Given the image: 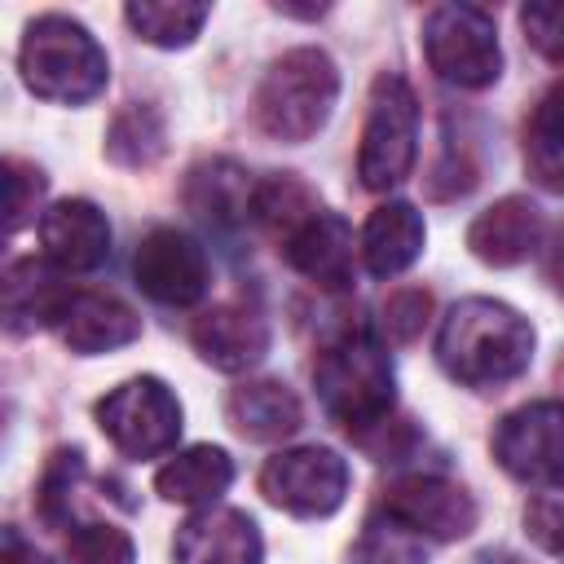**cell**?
I'll return each mask as SVG.
<instances>
[{"mask_svg": "<svg viewBox=\"0 0 564 564\" xmlns=\"http://www.w3.org/2000/svg\"><path fill=\"white\" fill-rule=\"evenodd\" d=\"M40 242L62 273H93L110 256V220L88 198H62L40 216Z\"/></svg>", "mask_w": 564, "mask_h": 564, "instance_id": "cell-13", "label": "cell"}, {"mask_svg": "<svg viewBox=\"0 0 564 564\" xmlns=\"http://www.w3.org/2000/svg\"><path fill=\"white\" fill-rule=\"evenodd\" d=\"M225 410H229V423L247 441H286L304 423V405L282 379H247V383H238L229 392Z\"/></svg>", "mask_w": 564, "mask_h": 564, "instance_id": "cell-20", "label": "cell"}, {"mask_svg": "<svg viewBox=\"0 0 564 564\" xmlns=\"http://www.w3.org/2000/svg\"><path fill=\"white\" fill-rule=\"evenodd\" d=\"M524 128H529V132H542V137H551V141L564 145V79H555V84L546 88V97H542L538 110L524 119Z\"/></svg>", "mask_w": 564, "mask_h": 564, "instance_id": "cell-33", "label": "cell"}, {"mask_svg": "<svg viewBox=\"0 0 564 564\" xmlns=\"http://www.w3.org/2000/svg\"><path fill=\"white\" fill-rule=\"evenodd\" d=\"M260 494L304 520L339 511L348 494V463L326 445H295L278 449L260 471Z\"/></svg>", "mask_w": 564, "mask_h": 564, "instance_id": "cell-8", "label": "cell"}, {"mask_svg": "<svg viewBox=\"0 0 564 564\" xmlns=\"http://www.w3.org/2000/svg\"><path fill=\"white\" fill-rule=\"evenodd\" d=\"M423 238H427V229H423L419 207L405 203V198H392V203H379V207L366 216V225H361V247H357V251H361L366 273H375V278H397V273H405V269L419 260Z\"/></svg>", "mask_w": 564, "mask_h": 564, "instance_id": "cell-18", "label": "cell"}, {"mask_svg": "<svg viewBox=\"0 0 564 564\" xmlns=\"http://www.w3.org/2000/svg\"><path fill=\"white\" fill-rule=\"evenodd\" d=\"M123 18L137 31V40H145V44H154V48H185L203 31L212 9L207 4H181V0L176 4L172 0H137V4L123 9Z\"/></svg>", "mask_w": 564, "mask_h": 564, "instance_id": "cell-23", "label": "cell"}, {"mask_svg": "<svg viewBox=\"0 0 564 564\" xmlns=\"http://www.w3.org/2000/svg\"><path fill=\"white\" fill-rule=\"evenodd\" d=\"M176 564H260L264 542L247 511L234 507H198L172 542Z\"/></svg>", "mask_w": 564, "mask_h": 564, "instance_id": "cell-12", "label": "cell"}, {"mask_svg": "<svg viewBox=\"0 0 564 564\" xmlns=\"http://www.w3.org/2000/svg\"><path fill=\"white\" fill-rule=\"evenodd\" d=\"M427 313H432V295H427L423 286H397V291L383 300V308H379V326H383L388 339L410 344V339L423 330Z\"/></svg>", "mask_w": 564, "mask_h": 564, "instance_id": "cell-30", "label": "cell"}, {"mask_svg": "<svg viewBox=\"0 0 564 564\" xmlns=\"http://www.w3.org/2000/svg\"><path fill=\"white\" fill-rule=\"evenodd\" d=\"M419 154V97L401 75H379L361 128L357 176L366 189H397Z\"/></svg>", "mask_w": 564, "mask_h": 564, "instance_id": "cell-5", "label": "cell"}, {"mask_svg": "<svg viewBox=\"0 0 564 564\" xmlns=\"http://www.w3.org/2000/svg\"><path fill=\"white\" fill-rule=\"evenodd\" d=\"M423 53L454 88H489L502 75L498 26L476 4H436L423 22Z\"/></svg>", "mask_w": 564, "mask_h": 564, "instance_id": "cell-6", "label": "cell"}, {"mask_svg": "<svg viewBox=\"0 0 564 564\" xmlns=\"http://www.w3.org/2000/svg\"><path fill=\"white\" fill-rule=\"evenodd\" d=\"M185 203L189 212H198L207 225H220V229H234V225H247L256 216V181L251 172H242L238 163L229 159H212V163H198L185 181Z\"/></svg>", "mask_w": 564, "mask_h": 564, "instance_id": "cell-21", "label": "cell"}, {"mask_svg": "<svg viewBox=\"0 0 564 564\" xmlns=\"http://www.w3.org/2000/svg\"><path fill=\"white\" fill-rule=\"evenodd\" d=\"M313 388H317L326 414L357 441L392 419V401H397L392 357L366 330H348L322 348V357L313 366Z\"/></svg>", "mask_w": 564, "mask_h": 564, "instance_id": "cell-2", "label": "cell"}, {"mask_svg": "<svg viewBox=\"0 0 564 564\" xmlns=\"http://www.w3.org/2000/svg\"><path fill=\"white\" fill-rule=\"evenodd\" d=\"M0 564H48V555L35 542H26L18 529H4V555H0Z\"/></svg>", "mask_w": 564, "mask_h": 564, "instance_id": "cell-34", "label": "cell"}, {"mask_svg": "<svg viewBox=\"0 0 564 564\" xmlns=\"http://www.w3.org/2000/svg\"><path fill=\"white\" fill-rule=\"evenodd\" d=\"M62 564H137V546L115 524H75L66 533Z\"/></svg>", "mask_w": 564, "mask_h": 564, "instance_id": "cell-27", "label": "cell"}, {"mask_svg": "<svg viewBox=\"0 0 564 564\" xmlns=\"http://www.w3.org/2000/svg\"><path fill=\"white\" fill-rule=\"evenodd\" d=\"M282 256L322 291L352 286V225L339 212H313L295 234L282 238Z\"/></svg>", "mask_w": 564, "mask_h": 564, "instance_id": "cell-15", "label": "cell"}, {"mask_svg": "<svg viewBox=\"0 0 564 564\" xmlns=\"http://www.w3.org/2000/svg\"><path fill=\"white\" fill-rule=\"evenodd\" d=\"M75 291L62 282V269L53 260H13L4 269V322L13 335L35 326H62Z\"/></svg>", "mask_w": 564, "mask_h": 564, "instance_id": "cell-17", "label": "cell"}, {"mask_svg": "<svg viewBox=\"0 0 564 564\" xmlns=\"http://www.w3.org/2000/svg\"><path fill=\"white\" fill-rule=\"evenodd\" d=\"M234 485V458L220 445H189L167 458L154 476V489L181 507H216V498Z\"/></svg>", "mask_w": 564, "mask_h": 564, "instance_id": "cell-22", "label": "cell"}, {"mask_svg": "<svg viewBox=\"0 0 564 564\" xmlns=\"http://www.w3.org/2000/svg\"><path fill=\"white\" fill-rule=\"evenodd\" d=\"M524 533L551 551V555H564V480L555 485H542L529 507H524Z\"/></svg>", "mask_w": 564, "mask_h": 564, "instance_id": "cell-29", "label": "cell"}, {"mask_svg": "<svg viewBox=\"0 0 564 564\" xmlns=\"http://www.w3.org/2000/svg\"><path fill=\"white\" fill-rule=\"evenodd\" d=\"M467 247L476 260L494 269H511L542 247V212L520 194L498 198L467 225Z\"/></svg>", "mask_w": 564, "mask_h": 564, "instance_id": "cell-16", "label": "cell"}, {"mask_svg": "<svg viewBox=\"0 0 564 564\" xmlns=\"http://www.w3.org/2000/svg\"><path fill=\"white\" fill-rule=\"evenodd\" d=\"M379 511L432 542H454L476 529V498L463 485L445 476H423V471L392 480Z\"/></svg>", "mask_w": 564, "mask_h": 564, "instance_id": "cell-11", "label": "cell"}, {"mask_svg": "<svg viewBox=\"0 0 564 564\" xmlns=\"http://www.w3.org/2000/svg\"><path fill=\"white\" fill-rule=\"evenodd\" d=\"M339 101V70L330 62V53L304 44L282 53L260 88H256V123L273 137V141H308L322 132V123L330 119Z\"/></svg>", "mask_w": 564, "mask_h": 564, "instance_id": "cell-4", "label": "cell"}, {"mask_svg": "<svg viewBox=\"0 0 564 564\" xmlns=\"http://www.w3.org/2000/svg\"><path fill=\"white\" fill-rule=\"evenodd\" d=\"M352 564H427V546L414 529L375 511L352 542Z\"/></svg>", "mask_w": 564, "mask_h": 564, "instance_id": "cell-25", "label": "cell"}, {"mask_svg": "<svg viewBox=\"0 0 564 564\" xmlns=\"http://www.w3.org/2000/svg\"><path fill=\"white\" fill-rule=\"evenodd\" d=\"M62 339L70 352L79 357H97V352H115L123 344H132L141 335V317L115 300V295H101V291H75L66 317H62Z\"/></svg>", "mask_w": 564, "mask_h": 564, "instance_id": "cell-19", "label": "cell"}, {"mask_svg": "<svg viewBox=\"0 0 564 564\" xmlns=\"http://www.w3.org/2000/svg\"><path fill=\"white\" fill-rule=\"evenodd\" d=\"M84 476V454L79 449H57L40 476V516L48 524H66L70 520V494Z\"/></svg>", "mask_w": 564, "mask_h": 564, "instance_id": "cell-28", "label": "cell"}, {"mask_svg": "<svg viewBox=\"0 0 564 564\" xmlns=\"http://www.w3.org/2000/svg\"><path fill=\"white\" fill-rule=\"evenodd\" d=\"M132 278L154 304L189 308V304H198L207 295L212 264H207V251H203V242L194 234H185L176 225H159L137 242Z\"/></svg>", "mask_w": 564, "mask_h": 564, "instance_id": "cell-9", "label": "cell"}, {"mask_svg": "<svg viewBox=\"0 0 564 564\" xmlns=\"http://www.w3.org/2000/svg\"><path fill=\"white\" fill-rule=\"evenodd\" d=\"M436 357L463 388H502L533 361V326L502 300H458L436 330Z\"/></svg>", "mask_w": 564, "mask_h": 564, "instance_id": "cell-1", "label": "cell"}, {"mask_svg": "<svg viewBox=\"0 0 564 564\" xmlns=\"http://www.w3.org/2000/svg\"><path fill=\"white\" fill-rule=\"evenodd\" d=\"M494 458L524 485L564 480V401H529L494 432Z\"/></svg>", "mask_w": 564, "mask_h": 564, "instance_id": "cell-10", "label": "cell"}, {"mask_svg": "<svg viewBox=\"0 0 564 564\" xmlns=\"http://www.w3.org/2000/svg\"><path fill=\"white\" fill-rule=\"evenodd\" d=\"M106 154L123 167H150L159 154H163V119L150 110V106H123L115 119H110V132H106Z\"/></svg>", "mask_w": 564, "mask_h": 564, "instance_id": "cell-24", "label": "cell"}, {"mask_svg": "<svg viewBox=\"0 0 564 564\" xmlns=\"http://www.w3.org/2000/svg\"><path fill=\"white\" fill-rule=\"evenodd\" d=\"M189 339L207 366H216L225 375H242L264 361L269 322L247 304H212L203 317H194Z\"/></svg>", "mask_w": 564, "mask_h": 564, "instance_id": "cell-14", "label": "cell"}, {"mask_svg": "<svg viewBox=\"0 0 564 564\" xmlns=\"http://www.w3.org/2000/svg\"><path fill=\"white\" fill-rule=\"evenodd\" d=\"M97 427L106 432V441L123 454V458H159L176 445L181 436V401L176 392L154 379V375H137L128 383H119L115 392H106L97 401Z\"/></svg>", "mask_w": 564, "mask_h": 564, "instance_id": "cell-7", "label": "cell"}, {"mask_svg": "<svg viewBox=\"0 0 564 564\" xmlns=\"http://www.w3.org/2000/svg\"><path fill=\"white\" fill-rule=\"evenodd\" d=\"M520 26H524V40L551 57V62H564V0H533L520 9Z\"/></svg>", "mask_w": 564, "mask_h": 564, "instance_id": "cell-32", "label": "cell"}, {"mask_svg": "<svg viewBox=\"0 0 564 564\" xmlns=\"http://www.w3.org/2000/svg\"><path fill=\"white\" fill-rule=\"evenodd\" d=\"M18 66L35 97L62 101V106L93 101L110 79L106 48L93 40V31L84 22L66 18V13H40L26 26Z\"/></svg>", "mask_w": 564, "mask_h": 564, "instance_id": "cell-3", "label": "cell"}, {"mask_svg": "<svg viewBox=\"0 0 564 564\" xmlns=\"http://www.w3.org/2000/svg\"><path fill=\"white\" fill-rule=\"evenodd\" d=\"M313 212H322V207L295 176H269V181L256 185V220L269 225L282 238L295 234Z\"/></svg>", "mask_w": 564, "mask_h": 564, "instance_id": "cell-26", "label": "cell"}, {"mask_svg": "<svg viewBox=\"0 0 564 564\" xmlns=\"http://www.w3.org/2000/svg\"><path fill=\"white\" fill-rule=\"evenodd\" d=\"M546 278L564 291V225L555 229V238H551V247H546Z\"/></svg>", "mask_w": 564, "mask_h": 564, "instance_id": "cell-35", "label": "cell"}, {"mask_svg": "<svg viewBox=\"0 0 564 564\" xmlns=\"http://www.w3.org/2000/svg\"><path fill=\"white\" fill-rule=\"evenodd\" d=\"M4 189H9V234H18L40 212L44 176H40V167H31L22 159H4Z\"/></svg>", "mask_w": 564, "mask_h": 564, "instance_id": "cell-31", "label": "cell"}]
</instances>
